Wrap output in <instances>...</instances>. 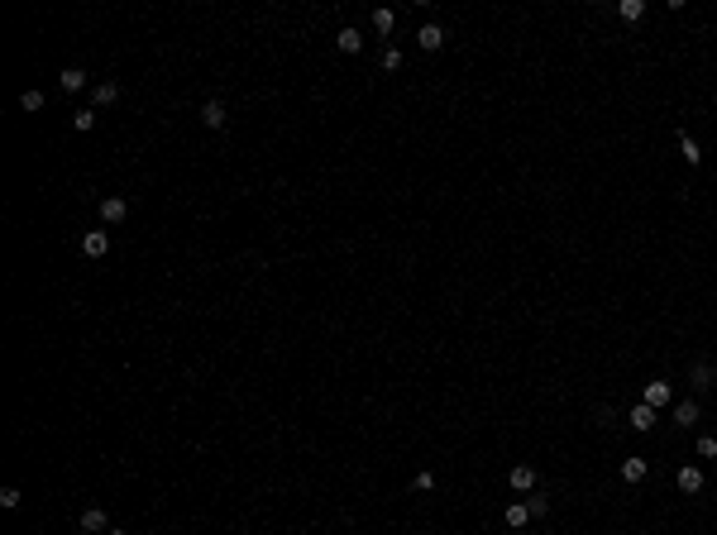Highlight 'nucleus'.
Masks as SVG:
<instances>
[{
    "label": "nucleus",
    "instance_id": "nucleus-2",
    "mask_svg": "<svg viewBox=\"0 0 717 535\" xmlns=\"http://www.w3.org/2000/svg\"><path fill=\"white\" fill-rule=\"evenodd\" d=\"M655 421H660V411L646 407V402H636V407L626 411V425H631V430H641V435H646V430H655Z\"/></svg>",
    "mask_w": 717,
    "mask_h": 535
},
{
    "label": "nucleus",
    "instance_id": "nucleus-18",
    "mask_svg": "<svg viewBox=\"0 0 717 535\" xmlns=\"http://www.w3.org/2000/svg\"><path fill=\"white\" fill-rule=\"evenodd\" d=\"M617 15L626 19V24H636V19H646V0H621V5H617Z\"/></svg>",
    "mask_w": 717,
    "mask_h": 535
},
{
    "label": "nucleus",
    "instance_id": "nucleus-15",
    "mask_svg": "<svg viewBox=\"0 0 717 535\" xmlns=\"http://www.w3.org/2000/svg\"><path fill=\"white\" fill-rule=\"evenodd\" d=\"M646 473H651V464H646V459H621V478H626V483H641Z\"/></svg>",
    "mask_w": 717,
    "mask_h": 535
},
{
    "label": "nucleus",
    "instance_id": "nucleus-25",
    "mask_svg": "<svg viewBox=\"0 0 717 535\" xmlns=\"http://www.w3.org/2000/svg\"><path fill=\"white\" fill-rule=\"evenodd\" d=\"M412 488H416V492H430V488H435V473H426V469H421V473L412 478Z\"/></svg>",
    "mask_w": 717,
    "mask_h": 535
},
{
    "label": "nucleus",
    "instance_id": "nucleus-3",
    "mask_svg": "<svg viewBox=\"0 0 717 535\" xmlns=\"http://www.w3.org/2000/svg\"><path fill=\"white\" fill-rule=\"evenodd\" d=\"M125 215H129L125 196H101V225H120Z\"/></svg>",
    "mask_w": 717,
    "mask_h": 535
},
{
    "label": "nucleus",
    "instance_id": "nucleus-19",
    "mask_svg": "<svg viewBox=\"0 0 717 535\" xmlns=\"http://www.w3.org/2000/svg\"><path fill=\"white\" fill-rule=\"evenodd\" d=\"M72 125L86 134V129H96V106H81V111H72Z\"/></svg>",
    "mask_w": 717,
    "mask_h": 535
},
{
    "label": "nucleus",
    "instance_id": "nucleus-7",
    "mask_svg": "<svg viewBox=\"0 0 717 535\" xmlns=\"http://www.w3.org/2000/svg\"><path fill=\"white\" fill-rule=\"evenodd\" d=\"M507 483H512V492H536V469H531V464H517V469L507 473Z\"/></svg>",
    "mask_w": 717,
    "mask_h": 535
},
{
    "label": "nucleus",
    "instance_id": "nucleus-26",
    "mask_svg": "<svg viewBox=\"0 0 717 535\" xmlns=\"http://www.w3.org/2000/svg\"><path fill=\"white\" fill-rule=\"evenodd\" d=\"M0 506H19V488H0Z\"/></svg>",
    "mask_w": 717,
    "mask_h": 535
},
{
    "label": "nucleus",
    "instance_id": "nucleus-5",
    "mask_svg": "<svg viewBox=\"0 0 717 535\" xmlns=\"http://www.w3.org/2000/svg\"><path fill=\"white\" fill-rule=\"evenodd\" d=\"M81 253H86V258H106V253H111V235H106V230H91V235L81 239Z\"/></svg>",
    "mask_w": 717,
    "mask_h": 535
},
{
    "label": "nucleus",
    "instance_id": "nucleus-23",
    "mask_svg": "<svg viewBox=\"0 0 717 535\" xmlns=\"http://www.w3.org/2000/svg\"><path fill=\"white\" fill-rule=\"evenodd\" d=\"M402 67V53L397 48H382V72H397Z\"/></svg>",
    "mask_w": 717,
    "mask_h": 535
},
{
    "label": "nucleus",
    "instance_id": "nucleus-10",
    "mask_svg": "<svg viewBox=\"0 0 717 535\" xmlns=\"http://www.w3.org/2000/svg\"><path fill=\"white\" fill-rule=\"evenodd\" d=\"M81 531H91V535L111 531V516H106L101 506H86V511H81Z\"/></svg>",
    "mask_w": 717,
    "mask_h": 535
},
{
    "label": "nucleus",
    "instance_id": "nucleus-20",
    "mask_svg": "<svg viewBox=\"0 0 717 535\" xmlns=\"http://www.w3.org/2000/svg\"><path fill=\"white\" fill-rule=\"evenodd\" d=\"M526 511H531V516H545V511H550V497H545V492H531V497H526Z\"/></svg>",
    "mask_w": 717,
    "mask_h": 535
},
{
    "label": "nucleus",
    "instance_id": "nucleus-11",
    "mask_svg": "<svg viewBox=\"0 0 717 535\" xmlns=\"http://www.w3.org/2000/svg\"><path fill=\"white\" fill-rule=\"evenodd\" d=\"M120 101V86L115 81H96L91 86V106H115Z\"/></svg>",
    "mask_w": 717,
    "mask_h": 535
},
{
    "label": "nucleus",
    "instance_id": "nucleus-12",
    "mask_svg": "<svg viewBox=\"0 0 717 535\" xmlns=\"http://www.w3.org/2000/svg\"><path fill=\"white\" fill-rule=\"evenodd\" d=\"M201 125H206V129H225V106H220V101H206V106H201Z\"/></svg>",
    "mask_w": 717,
    "mask_h": 535
},
{
    "label": "nucleus",
    "instance_id": "nucleus-22",
    "mask_svg": "<svg viewBox=\"0 0 717 535\" xmlns=\"http://www.w3.org/2000/svg\"><path fill=\"white\" fill-rule=\"evenodd\" d=\"M19 106H24V111H44V91H34V86H29V91L19 96Z\"/></svg>",
    "mask_w": 717,
    "mask_h": 535
},
{
    "label": "nucleus",
    "instance_id": "nucleus-4",
    "mask_svg": "<svg viewBox=\"0 0 717 535\" xmlns=\"http://www.w3.org/2000/svg\"><path fill=\"white\" fill-rule=\"evenodd\" d=\"M416 48L440 53V48H445V29H440V24H421V29H416Z\"/></svg>",
    "mask_w": 717,
    "mask_h": 535
},
{
    "label": "nucleus",
    "instance_id": "nucleus-1",
    "mask_svg": "<svg viewBox=\"0 0 717 535\" xmlns=\"http://www.w3.org/2000/svg\"><path fill=\"white\" fill-rule=\"evenodd\" d=\"M641 402L660 411V407H669V402H674V387H669L665 378H651V382H646V392H641Z\"/></svg>",
    "mask_w": 717,
    "mask_h": 535
},
{
    "label": "nucleus",
    "instance_id": "nucleus-6",
    "mask_svg": "<svg viewBox=\"0 0 717 535\" xmlns=\"http://www.w3.org/2000/svg\"><path fill=\"white\" fill-rule=\"evenodd\" d=\"M698 416H703V411H698V402H693V397H684V402H674V425H679V430H688V425H698Z\"/></svg>",
    "mask_w": 717,
    "mask_h": 535
},
{
    "label": "nucleus",
    "instance_id": "nucleus-9",
    "mask_svg": "<svg viewBox=\"0 0 717 535\" xmlns=\"http://www.w3.org/2000/svg\"><path fill=\"white\" fill-rule=\"evenodd\" d=\"M679 492H688V497L703 492V469L698 464H684V469H679Z\"/></svg>",
    "mask_w": 717,
    "mask_h": 535
},
{
    "label": "nucleus",
    "instance_id": "nucleus-27",
    "mask_svg": "<svg viewBox=\"0 0 717 535\" xmlns=\"http://www.w3.org/2000/svg\"><path fill=\"white\" fill-rule=\"evenodd\" d=\"M106 535H129V531H120V526H111V531H106Z\"/></svg>",
    "mask_w": 717,
    "mask_h": 535
},
{
    "label": "nucleus",
    "instance_id": "nucleus-16",
    "mask_svg": "<svg viewBox=\"0 0 717 535\" xmlns=\"http://www.w3.org/2000/svg\"><path fill=\"white\" fill-rule=\"evenodd\" d=\"M679 153H684V163H688V168H698V163H703V148H698L693 139H688L684 129H679Z\"/></svg>",
    "mask_w": 717,
    "mask_h": 535
},
{
    "label": "nucleus",
    "instance_id": "nucleus-14",
    "mask_svg": "<svg viewBox=\"0 0 717 535\" xmlns=\"http://www.w3.org/2000/svg\"><path fill=\"white\" fill-rule=\"evenodd\" d=\"M58 86H63V91H81V86H86V72H81V67H63V72H58Z\"/></svg>",
    "mask_w": 717,
    "mask_h": 535
},
{
    "label": "nucleus",
    "instance_id": "nucleus-21",
    "mask_svg": "<svg viewBox=\"0 0 717 535\" xmlns=\"http://www.w3.org/2000/svg\"><path fill=\"white\" fill-rule=\"evenodd\" d=\"M392 24H397L392 10H373V29H378V34H392Z\"/></svg>",
    "mask_w": 717,
    "mask_h": 535
},
{
    "label": "nucleus",
    "instance_id": "nucleus-8",
    "mask_svg": "<svg viewBox=\"0 0 717 535\" xmlns=\"http://www.w3.org/2000/svg\"><path fill=\"white\" fill-rule=\"evenodd\" d=\"M713 378H717L713 363L698 359V363H693V373H688V387H693V392H708V387H713Z\"/></svg>",
    "mask_w": 717,
    "mask_h": 535
},
{
    "label": "nucleus",
    "instance_id": "nucleus-13",
    "mask_svg": "<svg viewBox=\"0 0 717 535\" xmlns=\"http://www.w3.org/2000/svg\"><path fill=\"white\" fill-rule=\"evenodd\" d=\"M335 48H340V53H359V48H364V34L359 29H340L335 34Z\"/></svg>",
    "mask_w": 717,
    "mask_h": 535
},
{
    "label": "nucleus",
    "instance_id": "nucleus-17",
    "mask_svg": "<svg viewBox=\"0 0 717 535\" xmlns=\"http://www.w3.org/2000/svg\"><path fill=\"white\" fill-rule=\"evenodd\" d=\"M502 521H507V526H512V531H522V526H526V521H531V511H526V502H512V506H507V511H502Z\"/></svg>",
    "mask_w": 717,
    "mask_h": 535
},
{
    "label": "nucleus",
    "instance_id": "nucleus-24",
    "mask_svg": "<svg viewBox=\"0 0 717 535\" xmlns=\"http://www.w3.org/2000/svg\"><path fill=\"white\" fill-rule=\"evenodd\" d=\"M717 454V435H698V459H713Z\"/></svg>",
    "mask_w": 717,
    "mask_h": 535
}]
</instances>
